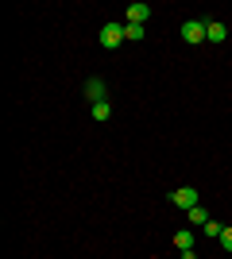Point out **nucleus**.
<instances>
[{"label": "nucleus", "instance_id": "20e7f679", "mask_svg": "<svg viewBox=\"0 0 232 259\" xmlns=\"http://www.w3.org/2000/svg\"><path fill=\"white\" fill-rule=\"evenodd\" d=\"M85 97L93 101V105L105 101V81H101V77H89V81H85Z\"/></svg>", "mask_w": 232, "mask_h": 259}, {"label": "nucleus", "instance_id": "39448f33", "mask_svg": "<svg viewBox=\"0 0 232 259\" xmlns=\"http://www.w3.org/2000/svg\"><path fill=\"white\" fill-rule=\"evenodd\" d=\"M151 16V4H128V23H144Z\"/></svg>", "mask_w": 232, "mask_h": 259}, {"label": "nucleus", "instance_id": "423d86ee", "mask_svg": "<svg viewBox=\"0 0 232 259\" xmlns=\"http://www.w3.org/2000/svg\"><path fill=\"white\" fill-rule=\"evenodd\" d=\"M209 221H213V217H209V209H201V205H194V209H190V225H194V228H205Z\"/></svg>", "mask_w": 232, "mask_h": 259}, {"label": "nucleus", "instance_id": "f8f14e48", "mask_svg": "<svg viewBox=\"0 0 232 259\" xmlns=\"http://www.w3.org/2000/svg\"><path fill=\"white\" fill-rule=\"evenodd\" d=\"M205 232H209V236H221V232H224V225H217V221H209V225H205Z\"/></svg>", "mask_w": 232, "mask_h": 259}, {"label": "nucleus", "instance_id": "0eeeda50", "mask_svg": "<svg viewBox=\"0 0 232 259\" xmlns=\"http://www.w3.org/2000/svg\"><path fill=\"white\" fill-rule=\"evenodd\" d=\"M144 39V23H124V43H140Z\"/></svg>", "mask_w": 232, "mask_h": 259}, {"label": "nucleus", "instance_id": "1a4fd4ad", "mask_svg": "<svg viewBox=\"0 0 232 259\" xmlns=\"http://www.w3.org/2000/svg\"><path fill=\"white\" fill-rule=\"evenodd\" d=\"M89 116H93V120H101V124H105V120H109V116H112V108H109V105H105V101H97V105L89 108Z\"/></svg>", "mask_w": 232, "mask_h": 259}, {"label": "nucleus", "instance_id": "6e6552de", "mask_svg": "<svg viewBox=\"0 0 232 259\" xmlns=\"http://www.w3.org/2000/svg\"><path fill=\"white\" fill-rule=\"evenodd\" d=\"M205 39H209V43H221L224 39V23H217V20L205 23Z\"/></svg>", "mask_w": 232, "mask_h": 259}, {"label": "nucleus", "instance_id": "f257e3e1", "mask_svg": "<svg viewBox=\"0 0 232 259\" xmlns=\"http://www.w3.org/2000/svg\"><path fill=\"white\" fill-rule=\"evenodd\" d=\"M120 43H124V23H105V27H101V47H105V51H116Z\"/></svg>", "mask_w": 232, "mask_h": 259}, {"label": "nucleus", "instance_id": "9b49d317", "mask_svg": "<svg viewBox=\"0 0 232 259\" xmlns=\"http://www.w3.org/2000/svg\"><path fill=\"white\" fill-rule=\"evenodd\" d=\"M217 240H221V248H224V251H232V228H224Z\"/></svg>", "mask_w": 232, "mask_h": 259}, {"label": "nucleus", "instance_id": "7ed1b4c3", "mask_svg": "<svg viewBox=\"0 0 232 259\" xmlns=\"http://www.w3.org/2000/svg\"><path fill=\"white\" fill-rule=\"evenodd\" d=\"M182 39H186V43H205V23L201 20H186L182 23Z\"/></svg>", "mask_w": 232, "mask_h": 259}, {"label": "nucleus", "instance_id": "9d476101", "mask_svg": "<svg viewBox=\"0 0 232 259\" xmlns=\"http://www.w3.org/2000/svg\"><path fill=\"white\" fill-rule=\"evenodd\" d=\"M174 248H178V251L194 248V232H190V228H182V232H178V236H174Z\"/></svg>", "mask_w": 232, "mask_h": 259}, {"label": "nucleus", "instance_id": "f03ea898", "mask_svg": "<svg viewBox=\"0 0 232 259\" xmlns=\"http://www.w3.org/2000/svg\"><path fill=\"white\" fill-rule=\"evenodd\" d=\"M170 201H174L178 209H186V213H190V209L198 205V190H194V186H182V190H174V194H170Z\"/></svg>", "mask_w": 232, "mask_h": 259}]
</instances>
